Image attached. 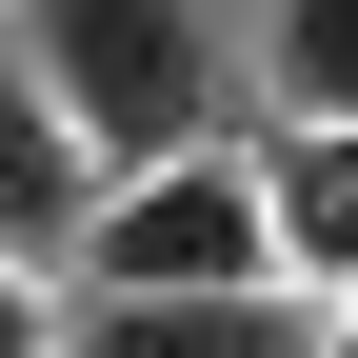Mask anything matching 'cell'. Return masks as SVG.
I'll return each instance as SVG.
<instances>
[{
	"mask_svg": "<svg viewBox=\"0 0 358 358\" xmlns=\"http://www.w3.org/2000/svg\"><path fill=\"white\" fill-rule=\"evenodd\" d=\"M20 80L60 100V140L100 179H159V159H219V0H20Z\"/></svg>",
	"mask_w": 358,
	"mask_h": 358,
	"instance_id": "obj_1",
	"label": "cell"
},
{
	"mask_svg": "<svg viewBox=\"0 0 358 358\" xmlns=\"http://www.w3.org/2000/svg\"><path fill=\"white\" fill-rule=\"evenodd\" d=\"M279 279V219H259V159H159V179H100L80 219V299H259Z\"/></svg>",
	"mask_w": 358,
	"mask_h": 358,
	"instance_id": "obj_2",
	"label": "cell"
},
{
	"mask_svg": "<svg viewBox=\"0 0 358 358\" xmlns=\"http://www.w3.org/2000/svg\"><path fill=\"white\" fill-rule=\"evenodd\" d=\"M80 219H100V159L60 140V100H40V80H20V40H0V259H20V279H60V259H80Z\"/></svg>",
	"mask_w": 358,
	"mask_h": 358,
	"instance_id": "obj_3",
	"label": "cell"
},
{
	"mask_svg": "<svg viewBox=\"0 0 358 358\" xmlns=\"http://www.w3.org/2000/svg\"><path fill=\"white\" fill-rule=\"evenodd\" d=\"M60 358H319V299H80Z\"/></svg>",
	"mask_w": 358,
	"mask_h": 358,
	"instance_id": "obj_4",
	"label": "cell"
},
{
	"mask_svg": "<svg viewBox=\"0 0 358 358\" xmlns=\"http://www.w3.org/2000/svg\"><path fill=\"white\" fill-rule=\"evenodd\" d=\"M259 219H279V299L358 319V140H259Z\"/></svg>",
	"mask_w": 358,
	"mask_h": 358,
	"instance_id": "obj_5",
	"label": "cell"
},
{
	"mask_svg": "<svg viewBox=\"0 0 358 358\" xmlns=\"http://www.w3.org/2000/svg\"><path fill=\"white\" fill-rule=\"evenodd\" d=\"M259 80L279 140H358V0H259Z\"/></svg>",
	"mask_w": 358,
	"mask_h": 358,
	"instance_id": "obj_6",
	"label": "cell"
},
{
	"mask_svg": "<svg viewBox=\"0 0 358 358\" xmlns=\"http://www.w3.org/2000/svg\"><path fill=\"white\" fill-rule=\"evenodd\" d=\"M0 358H60V299H40L20 259H0Z\"/></svg>",
	"mask_w": 358,
	"mask_h": 358,
	"instance_id": "obj_7",
	"label": "cell"
},
{
	"mask_svg": "<svg viewBox=\"0 0 358 358\" xmlns=\"http://www.w3.org/2000/svg\"><path fill=\"white\" fill-rule=\"evenodd\" d=\"M319 358H358V319H319Z\"/></svg>",
	"mask_w": 358,
	"mask_h": 358,
	"instance_id": "obj_8",
	"label": "cell"
},
{
	"mask_svg": "<svg viewBox=\"0 0 358 358\" xmlns=\"http://www.w3.org/2000/svg\"><path fill=\"white\" fill-rule=\"evenodd\" d=\"M0 20H20V0H0Z\"/></svg>",
	"mask_w": 358,
	"mask_h": 358,
	"instance_id": "obj_9",
	"label": "cell"
}]
</instances>
